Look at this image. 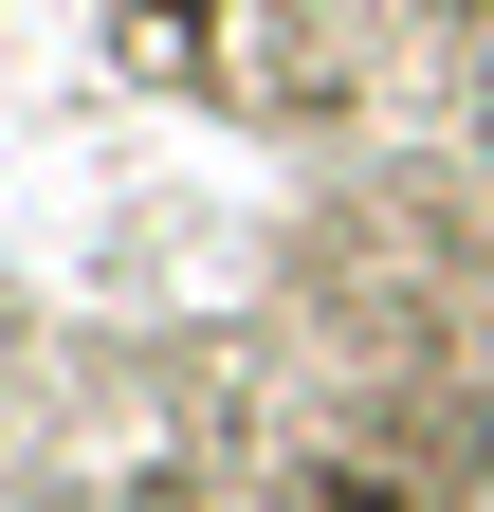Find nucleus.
Returning a JSON list of instances; mask_svg holds the SVG:
<instances>
[{"mask_svg":"<svg viewBox=\"0 0 494 512\" xmlns=\"http://www.w3.org/2000/svg\"><path fill=\"white\" fill-rule=\"evenodd\" d=\"M476 128H494V74H476Z\"/></svg>","mask_w":494,"mask_h":512,"instance_id":"nucleus-1","label":"nucleus"}]
</instances>
